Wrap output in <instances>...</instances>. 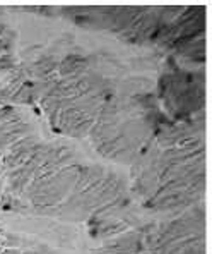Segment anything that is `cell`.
Wrapping results in <instances>:
<instances>
[{"instance_id":"8992f818","label":"cell","mask_w":212,"mask_h":254,"mask_svg":"<svg viewBox=\"0 0 212 254\" xmlns=\"http://www.w3.org/2000/svg\"><path fill=\"white\" fill-rule=\"evenodd\" d=\"M146 251V242H144V230L122 235L117 241L108 242L101 249H98V254H139Z\"/></svg>"},{"instance_id":"277c9868","label":"cell","mask_w":212,"mask_h":254,"mask_svg":"<svg viewBox=\"0 0 212 254\" xmlns=\"http://www.w3.org/2000/svg\"><path fill=\"white\" fill-rule=\"evenodd\" d=\"M79 167L81 165L70 163L64 169L33 181L28 186V189L24 190L26 197L31 201L33 208L43 215H51V211L57 206H60L72 192L77 175H79Z\"/></svg>"},{"instance_id":"52a82bcc","label":"cell","mask_w":212,"mask_h":254,"mask_svg":"<svg viewBox=\"0 0 212 254\" xmlns=\"http://www.w3.org/2000/svg\"><path fill=\"white\" fill-rule=\"evenodd\" d=\"M35 254H40V253H35ZM43 254H48V251H46V253H43Z\"/></svg>"},{"instance_id":"3957f363","label":"cell","mask_w":212,"mask_h":254,"mask_svg":"<svg viewBox=\"0 0 212 254\" xmlns=\"http://www.w3.org/2000/svg\"><path fill=\"white\" fill-rule=\"evenodd\" d=\"M159 98L176 122L190 121L202 114L206 105L204 72H188L174 59H168L166 72L159 79Z\"/></svg>"},{"instance_id":"6da1fadb","label":"cell","mask_w":212,"mask_h":254,"mask_svg":"<svg viewBox=\"0 0 212 254\" xmlns=\"http://www.w3.org/2000/svg\"><path fill=\"white\" fill-rule=\"evenodd\" d=\"M124 197H127V184L120 175L99 165H81L72 192L51 215L69 222H83Z\"/></svg>"},{"instance_id":"7a4b0ae2","label":"cell","mask_w":212,"mask_h":254,"mask_svg":"<svg viewBox=\"0 0 212 254\" xmlns=\"http://www.w3.org/2000/svg\"><path fill=\"white\" fill-rule=\"evenodd\" d=\"M151 254H206V210L204 204L178 213L168 222L144 230Z\"/></svg>"},{"instance_id":"5b68a950","label":"cell","mask_w":212,"mask_h":254,"mask_svg":"<svg viewBox=\"0 0 212 254\" xmlns=\"http://www.w3.org/2000/svg\"><path fill=\"white\" fill-rule=\"evenodd\" d=\"M40 144L42 143H40L33 134H29V136L22 137V139L16 141L14 144H10V146L5 149V155H3V158H2L3 169H7L10 172V170L17 169V167H21L22 163L40 148Z\"/></svg>"}]
</instances>
